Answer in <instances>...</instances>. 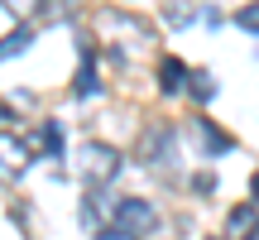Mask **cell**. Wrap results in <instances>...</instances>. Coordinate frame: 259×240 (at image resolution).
Masks as SVG:
<instances>
[{"mask_svg":"<svg viewBox=\"0 0 259 240\" xmlns=\"http://www.w3.org/2000/svg\"><path fill=\"white\" fill-rule=\"evenodd\" d=\"M115 173H120V149L101 144V139H87V144L77 149V178H82L92 192H101Z\"/></svg>","mask_w":259,"mask_h":240,"instance_id":"1","label":"cell"},{"mask_svg":"<svg viewBox=\"0 0 259 240\" xmlns=\"http://www.w3.org/2000/svg\"><path fill=\"white\" fill-rule=\"evenodd\" d=\"M101 34L111 38V44H120L125 53H144L149 48V29L139 24V19H130L125 10H106L101 15Z\"/></svg>","mask_w":259,"mask_h":240,"instance_id":"2","label":"cell"},{"mask_svg":"<svg viewBox=\"0 0 259 240\" xmlns=\"http://www.w3.org/2000/svg\"><path fill=\"white\" fill-rule=\"evenodd\" d=\"M29 164H34V149L15 130H0V183H19Z\"/></svg>","mask_w":259,"mask_h":240,"instance_id":"3","label":"cell"},{"mask_svg":"<svg viewBox=\"0 0 259 240\" xmlns=\"http://www.w3.org/2000/svg\"><path fill=\"white\" fill-rule=\"evenodd\" d=\"M154 221H158V212L144 202V197H125V202H115V221L111 226H120V231H130V235H144V231H154Z\"/></svg>","mask_w":259,"mask_h":240,"instance_id":"4","label":"cell"},{"mask_svg":"<svg viewBox=\"0 0 259 240\" xmlns=\"http://www.w3.org/2000/svg\"><path fill=\"white\" fill-rule=\"evenodd\" d=\"M187 139H192L206 158H221V154H231V149H235V139L226 135L221 125H211V120H192V125H187Z\"/></svg>","mask_w":259,"mask_h":240,"instance_id":"5","label":"cell"},{"mask_svg":"<svg viewBox=\"0 0 259 240\" xmlns=\"http://www.w3.org/2000/svg\"><path fill=\"white\" fill-rule=\"evenodd\" d=\"M187 77H192V72H187L178 58H163V63H158V92H163V96H183L187 92Z\"/></svg>","mask_w":259,"mask_h":240,"instance_id":"6","label":"cell"},{"mask_svg":"<svg viewBox=\"0 0 259 240\" xmlns=\"http://www.w3.org/2000/svg\"><path fill=\"white\" fill-rule=\"evenodd\" d=\"M254 231H259V207H235L226 216V235L231 240H250Z\"/></svg>","mask_w":259,"mask_h":240,"instance_id":"7","label":"cell"},{"mask_svg":"<svg viewBox=\"0 0 259 240\" xmlns=\"http://www.w3.org/2000/svg\"><path fill=\"white\" fill-rule=\"evenodd\" d=\"M72 92L82 96V101L101 92V77H96V53H92V48L82 53V67H77V82H72Z\"/></svg>","mask_w":259,"mask_h":240,"instance_id":"8","label":"cell"},{"mask_svg":"<svg viewBox=\"0 0 259 240\" xmlns=\"http://www.w3.org/2000/svg\"><path fill=\"white\" fill-rule=\"evenodd\" d=\"M24 144L34 149V154H63V130L48 120V125H38V130H34V139H24Z\"/></svg>","mask_w":259,"mask_h":240,"instance_id":"9","label":"cell"},{"mask_svg":"<svg viewBox=\"0 0 259 240\" xmlns=\"http://www.w3.org/2000/svg\"><path fill=\"white\" fill-rule=\"evenodd\" d=\"M29 48H34V29H15V34L0 38V63H10V58L29 53Z\"/></svg>","mask_w":259,"mask_h":240,"instance_id":"10","label":"cell"},{"mask_svg":"<svg viewBox=\"0 0 259 240\" xmlns=\"http://www.w3.org/2000/svg\"><path fill=\"white\" fill-rule=\"evenodd\" d=\"M187 87H192L197 101H211V96H216V77L211 72H192V77H187Z\"/></svg>","mask_w":259,"mask_h":240,"instance_id":"11","label":"cell"},{"mask_svg":"<svg viewBox=\"0 0 259 240\" xmlns=\"http://www.w3.org/2000/svg\"><path fill=\"white\" fill-rule=\"evenodd\" d=\"M0 5H5V10H10L15 19H29V15L38 10V0H0Z\"/></svg>","mask_w":259,"mask_h":240,"instance_id":"12","label":"cell"},{"mask_svg":"<svg viewBox=\"0 0 259 240\" xmlns=\"http://www.w3.org/2000/svg\"><path fill=\"white\" fill-rule=\"evenodd\" d=\"M192 24V10L187 5H168V29H187Z\"/></svg>","mask_w":259,"mask_h":240,"instance_id":"13","label":"cell"},{"mask_svg":"<svg viewBox=\"0 0 259 240\" xmlns=\"http://www.w3.org/2000/svg\"><path fill=\"white\" fill-rule=\"evenodd\" d=\"M235 24H240V29H250V34H259V5H245L240 15H235Z\"/></svg>","mask_w":259,"mask_h":240,"instance_id":"14","label":"cell"},{"mask_svg":"<svg viewBox=\"0 0 259 240\" xmlns=\"http://www.w3.org/2000/svg\"><path fill=\"white\" fill-rule=\"evenodd\" d=\"M96 240H135V235H130V231H120V226H106V231L96 235Z\"/></svg>","mask_w":259,"mask_h":240,"instance_id":"15","label":"cell"},{"mask_svg":"<svg viewBox=\"0 0 259 240\" xmlns=\"http://www.w3.org/2000/svg\"><path fill=\"white\" fill-rule=\"evenodd\" d=\"M250 187H254V197H259V173H254V183H250Z\"/></svg>","mask_w":259,"mask_h":240,"instance_id":"16","label":"cell"}]
</instances>
